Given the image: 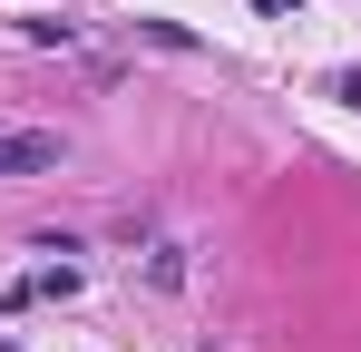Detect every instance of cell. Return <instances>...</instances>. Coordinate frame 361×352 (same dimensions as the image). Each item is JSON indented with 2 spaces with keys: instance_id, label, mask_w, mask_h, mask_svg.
I'll return each mask as SVG.
<instances>
[{
  "instance_id": "6da1fadb",
  "label": "cell",
  "mask_w": 361,
  "mask_h": 352,
  "mask_svg": "<svg viewBox=\"0 0 361 352\" xmlns=\"http://www.w3.org/2000/svg\"><path fill=\"white\" fill-rule=\"evenodd\" d=\"M68 157L59 127H0V176H49Z\"/></svg>"
}]
</instances>
